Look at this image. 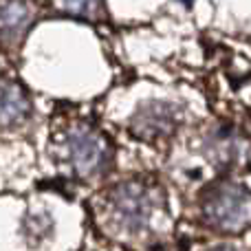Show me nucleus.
I'll use <instances>...</instances> for the list:
<instances>
[{"mask_svg": "<svg viewBox=\"0 0 251 251\" xmlns=\"http://www.w3.org/2000/svg\"><path fill=\"white\" fill-rule=\"evenodd\" d=\"M69 152L75 170L86 176L101 170V165L108 159L106 141L91 128H75L69 134Z\"/></svg>", "mask_w": 251, "mask_h": 251, "instance_id": "nucleus-3", "label": "nucleus"}, {"mask_svg": "<svg viewBox=\"0 0 251 251\" xmlns=\"http://www.w3.org/2000/svg\"><path fill=\"white\" fill-rule=\"evenodd\" d=\"M178 113L172 104L165 101H150L143 104L132 117V132L137 137L152 141V139L168 137L176 130Z\"/></svg>", "mask_w": 251, "mask_h": 251, "instance_id": "nucleus-4", "label": "nucleus"}, {"mask_svg": "<svg viewBox=\"0 0 251 251\" xmlns=\"http://www.w3.org/2000/svg\"><path fill=\"white\" fill-rule=\"evenodd\" d=\"M29 115V97L18 84L0 82V124H20Z\"/></svg>", "mask_w": 251, "mask_h": 251, "instance_id": "nucleus-5", "label": "nucleus"}, {"mask_svg": "<svg viewBox=\"0 0 251 251\" xmlns=\"http://www.w3.org/2000/svg\"><path fill=\"white\" fill-rule=\"evenodd\" d=\"M110 207L124 229H139L146 225L148 216H150V199L134 183H124V185L115 187Z\"/></svg>", "mask_w": 251, "mask_h": 251, "instance_id": "nucleus-2", "label": "nucleus"}, {"mask_svg": "<svg viewBox=\"0 0 251 251\" xmlns=\"http://www.w3.org/2000/svg\"><path fill=\"white\" fill-rule=\"evenodd\" d=\"M203 216L214 229L236 234L251 225V194L236 183H216L205 192Z\"/></svg>", "mask_w": 251, "mask_h": 251, "instance_id": "nucleus-1", "label": "nucleus"}, {"mask_svg": "<svg viewBox=\"0 0 251 251\" xmlns=\"http://www.w3.org/2000/svg\"><path fill=\"white\" fill-rule=\"evenodd\" d=\"M209 251H234V249H229V247H216V249H209Z\"/></svg>", "mask_w": 251, "mask_h": 251, "instance_id": "nucleus-7", "label": "nucleus"}, {"mask_svg": "<svg viewBox=\"0 0 251 251\" xmlns=\"http://www.w3.org/2000/svg\"><path fill=\"white\" fill-rule=\"evenodd\" d=\"M26 7L25 4H7L2 13V22H4V31H18L22 25L26 22Z\"/></svg>", "mask_w": 251, "mask_h": 251, "instance_id": "nucleus-6", "label": "nucleus"}]
</instances>
